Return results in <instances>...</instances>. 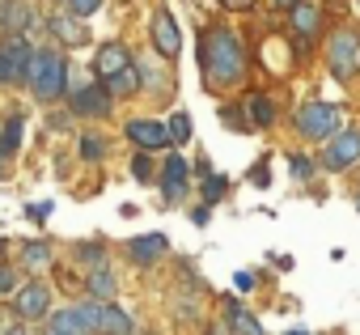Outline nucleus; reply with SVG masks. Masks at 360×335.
<instances>
[{
	"instance_id": "nucleus-1",
	"label": "nucleus",
	"mask_w": 360,
	"mask_h": 335,
	"mask_svg": "<svg viewBox=\"0 0 360 335\" xmlns=\"http://www.w3.org/2000/svg\"><path fill=\"white\" fill-rule=\"evenodd\" d=\"M246 43L229 26H208L200 30V72L208 89H233L246 77Z\"/></svg>"
},
{
	"instance_id": "nucleus-2",
	"label": "nucleus",
	"mask_w": 360,
	"mask_h": 335,
	"mask_svg": "<svg viewBox=\"0 0 360 335\" xmlns=\"http://www.w3.org/2000/svg\"><path fill=\"white\" fill-rule=\"evenodd\" d=\"M30 89L39 102H56L68 89V60L56 47H34V68H30Z\"/></svg>"
},
{
	"instance_id": "nucleus-3",
	"label": "nucleus",
	"mask_w": 360,
	"mask_h": 335,
	"mask_svg": "<svg viewBox=\"0 0 360 335\" xmlns=\"http://www.w3.org/2000/svg\"><path fill=\"white\" fill-rule=\"evenodd\" d=\"M292 123H297V132H301L305 140H335L343 115H339V106H330V102H305V106H297Z\"/></svg>"
},
{
	"instance_id": "nucleus-4",
	"label": "nucleus",
	"mask_w": 360,
	"mask_h": 335,
	"mask_svg": "<svg viewBox=\"0 0 360 335\" xmlns=\"http://www.w3.org/2000/svg\"><path fill=\"white\" fill-rule=\"evenodd\" d=\"M326 64H330V77H339V81H347V77L360 68V34H356L352 26H343V30L330 34V43H326Z\"/></svg>"
},
{
	"instance_id": "nucleus-5",
	"label": "nucleus",
	"mask_w": 360,
	"mask_h": 335,
	"mask_svg": "<svg viewBox=\"0 0 360 335\" xmlns=\"http://www.w3.org/2000/svg\"><path fill=\"white\" fill-rule=\"evenodd\" d=\"M356 161H360V127H339V136L326 140L322 165H326L330 175H339V170H352Z\"/></svg>"
},
{
	"instance_id": "nucleus-6",
	"label": "nucleus",
	"mask_w": 360,
	"mask_h": 335,
	"mask_svg": "<svg viewBox=\"0 0 360 335\" xmlns=\"http://www.w3.org/2000/svg\"><path fill=\"white\" fill-rule=\"evenodd\" d=\"M13 314H18L22 322H39V318H47V314H51V289H47L43 280L22 284V289L13 293Z\"/></svg>"
},
{
	"instance_id": "nucleus-7",
	"label": "nucleus",
	"mask_w": 360,
	"mask_h": 335,
	"mask_svg": "<svg viewBox=\"0 0 360 335\" xmlns=\"http://www.w3.org/2000/svg\"><path fill=\"white\" fill-rule=\"evenodd\" d=\"M148 30H153V47H157V56H161V60H178V51H183V30H178L174 13H169V9H157Z\"/></svg>"
},
{
	"instance_id": "nucleus-8",
	"label": "nucleus",
	"mask_w": 360,
	"mask_h": 335,
	"mask_svg": "<svg viewBox=\"0 0 360 335\" xmlns=\"http://www.w3.org/2000/svg\"><path fill=\"white\" fill-rule=\"evenodd\" d=\"M131 64H136V60H131V51H127L123 43H102L98 56H94V77H98L102 85H110V81L123 77Z\"/></svg>"
},
{
	"instance_id": "nucleus-9",
	"label": "nucleus",
	"mask_w": 360,
	"mask_h": 335,
	"mask_svg": "<svg viewBox=\"0 0 360 335\" xmlns=\"http://www.w3.org/2000/svg\"><path fill=\"white\" fill-rule=\"evenodd\" d=\"M123 132H127V140H131L140 153H157V148H169V132H165V123H157V119H131Z\"/></svg>"
},
{
	"instance_id": "nucleus-10",
	"label": "nucleus",
	"mask_w": 360,
	"mask_h": 335,
	"mask_svg": "<svg viewBox=\"0 0 360 335\" xmlns=\"http://www.w3.org/2000/svg\"><path fill=\"white\" fill-rule=\"evenodd\" d=\"M127 255H131L136 267H157L169 255V238L165 234H140V238L127 242Z\"/></svg>"
},
{
	"instance_id": "nucleus-11",
	"label": "nucleus",
	"mask_w": 360,
	"mask_h": 335,
	"mask_svg": "<svg viewBox=\"0 0 360 335\" xmlns=\"http://www.w3.org/2000/svg\"><path fill=\"white\" fill-rule=\"evenodd\" d=\"M68 106H72L77 115H89V119H98V115H106V110L115 106V98H110V89H106L102 81H94V85H85V89H77Z\"/></svg>"
},
{
	"instance_id": "nucleus-12",
	"label": "nucleus",
	"mask_w": 360,
	"mask_h": 335,
	"mask_svg": "<svg viewBox=\"0 0 360 335\" xmlns=\"http://www.w3.org/2000/svg\"><path fill=\"white\" fill-rule=\"evenodd\" d=\"M0 51L9 56V64H13V81L18 85H30V68H34V47L18 34V39H5L0 43Z\"/></svg>"
},
{
	"instance_id": "nucleus-13",
	"label": "nucleus",
	"mask_w": 360,
	"mask_h": 335,
	"mask_svg": "<svg viewBox=\"0 0 360 335\" xmlns=\"http://www.w3.org/2000/svg\"><path fill=\"white\" fill-rule=\"evenodd\" d=\"M98 335H136V322L127 310L106 301V305H98Z\"/></svg>"
},
{
	"instance_id": "nucleus-14",
	"label": "nucleus",
	"mask_w": 360,
	"mask_h": 335,
	"mask_svg": "<svg viewBox=\"0 0 360 335\" xmlns=\"http://www.w3.org/2000/svg\"><path fill=\"white\" fill-rule=\"evenodd\" d=\"M51 34L60 39V43H68V47H81V43H89V30H85V22L81 18H68V13H56L51 22Z\"/></svg>"
},
{
	"instance_id": "nucleus-15",
	"label": "nucleus",
	"mask_w": 360,
	"mask_h": 335,
	"mask_svg": "<svg viewBox=\"0 0 360 335\" xmlns=\"http://www.w3.org/2000/svg\"><path fill=\"white\" fill-rule=\"evenodd\" d=\"M47 335H89L77 305H64V310H51L47 314Z\"/></svg>"
},
{
	"instance_id": "nucleus-16",
	"label": "nucleus",
	"mask_w": 360,
	"mask_h": 335,
	"mask_svg": "<svg viewBox=\"0 0 360 335\" xmlns=\"http://www.w3.org/2000/svg\"><path fill=\"white\" fill-rule=\"evenodd\" d=\"M288 22H292V30H297L301 39H314L318 26H322V13H318V5H305V0H297V5L288 9Z\"/></svg>"
},
{
	"instance_id": "nucleus-17",
	"label": "nucleus",
	"mask_w": 360,
	"mask_h": 335,
	"mask_svg": "<svg viewBox=\"0 0 360 335\" xmlns=\"http://www.w3.org/2000/svg\"><path fill=\"white\" fill-rule=\"evenodd\" d=\"M85 284H89V301H98V305L115 301V289H119V284H115V272H110L106 263H102V267H94Z\"/></svg>"
},
{
	"instance_id": "nucleus-18",
	"label": "nucleus",
	"mask_w": 360,
	"mask_h": 335,
	"mask_svg": "<svg viewBox=\"0 0 360 335\" xmlns=\"http://www.w3.org/2000/svg\"><path fill=\"white\" fill-rule=\"evenodd\" d=\"M246 110H250V127H271L276 123V102L267 94H250L246 98Z\"/></svg>"
},
{
	"instance_id": "nucleus-19",
	"label": "nucleus",
	"mask_w": 360,
	"mask_h": 335,
	"mask_svg": "<svg viewBox=\"0 0 360 335\" xmlns=\"http://www.w3.org/2000/svg\"><path fill=\"white\" fill-rule=\"evenodd\" d=\"M229 327L238 331V335H263V327H259V318L246 310V305H238V301H229Z\"/></svg>"
},
{
	"instance_id": "nucleus-20",
	"label": "nucleus",
	"mask_w": 360,
	"mask_h": 335,
	"mask_svg": "<svg viewBox=\"0 0 360 335\" xmlns=\"http://www.w3.org/2000/svg\"><path fill=\"white\" fill-rule=\"evenodd\" d=\"M22 267H30V272L51 267V246H47V242H26V246H22Z\"/></svg>"
},
{
	"instance_id": "nucleus-21",
	"label": "nucleus",
	"mask_w": 360,
	"mask_h": 335,
	"mask_svg": "<svg viewBox=\"0 0 360 335\" xmlns=\"http://www.w3.org/2000/svg\"><path fill=\"white\" fill-rule=\"evenodd\" d=\"M271 56H276V60H284V68L292 72V64H297V51H292V47H288V43H284L280 34L263 39V60H271Z\"/></svg>"
},
{
	"instance_id": "nucleus-22",
	"label": "nucleus",
	"mask_w": 360,
	"mask_h": 335,
	"mask_svg": "<svg viewBox=\"0 0 360 335\" xmlns=\"http://www.w3.org/2000/svg\"><path fill=\"white\" fill-rule=\"evenodd\" d=\"M187 170L191 165L183 161V153H169L165 165H161V183H187Z\"/></svg>"
},
{
	"instance_id": "nucleus-23",
	"label": "nucleus",
	"mask_w": 360,
	"mask_h": 335,
	"mask_svg": "<svg viewBox=\"0 0 360 335\" xmlns=\"http://www.w3.org/2000/svg\"><path fill=\"white\" fill-rule=\"evenodd\" d=\"M165 132H169V144H187V140H191V115L178 110V115L165 123Z\"/></svg>"
},
{
	"instance_id": "nucleus-24",
	"label": "nucleus",
	"mask_w": 360,
	"mask_h": 335,
	"mask_svg": "<svg viewBox=\"0 0 360 335\" xmlns=\"http://www.w3.org/2000/svg\"><path fill=\"white\" fill-rule=\"evenodd\" d=\"M106 89H110V98H115V94H131V89H140V64H131V68H127L123 77H115Z\"/></svg>"
},
{
	"instance_id": "nucleus-25",
	"label": "nucleus",
	"mask_w": 360,
	"mask_h": 335,
	"mask_svg": "<svg viewBox=\"0 0 360 335\" xmlns=\"http://www.w3.org/2000/svg\"><path fill=\"white\" fill-rule=\"evenodd\" d=\"M22 127H26L22 119H9V123H5V136H0V153H5V157L18 153V144H22Z\"/></svg>"
},
{
	"instance_id": "nucleus-26",
	"label": "nucleus",
	"mask_w": 360,
	"mask_h": 335,
	"mask_svg": "<svg viewBox=\"0 0 360 335\" xmlns=\"http://www.w3.org/2000/svg\"><path fill=\"white\" fill-rule=\"evenodd\" d=\"M77 259H81V263H89V272H94V267H102L106 246H102V242H85V246H77Z\"/></svg>"
},
{
	"instance_id": "nucleus-27",
	"label": "nucleus",
	"mask_w": 360,
	"mask_h": 335,
	"mask_svg": "<svg viewBox=\"0 0 360 335\" xmlns=\"http://www.w3.org/2000/svg\"><path fill=\"white\" fill-rule=\"evenodd\" d=\"M225 187H229V179H225V175H208V179H204V200H208V208L225 196Z\"/></svg>"
},
{
	"instance_id": "nucleus-28",
	"label": "nucleus",
	"mask_w": 360,
	"mask_h": 335,
	"mask_svg": "<svg viewBox=\"0 0 360 335\" xmlns=\"http://www.w3.org/2000/svg\"><path fill=\"white\" fill-rule=\"evenodd\" d=\"M131 179L136 183H153V161H148V153H136L131 157Z\"/></svg>"
},
{
	"instance_id": "nucleus-29",
	"label": "nucleus",
	"mask_w": 360,
	"mask_h": 335,
	"mask_svg": "<svg viewBox=\"0 0 360 335\" xmlns=\"http://www.w3.org/2000/svg\"><path fill=\"white\" fill-rule=\"evenodd\" d=\"M288 165H292V179H305V183L314 179V161H309L305 153H292V157H288Z\"/></svg>"
},
{
	"instance_id": "nucleus-30",
	"label": "nucleus",
	"mask_w": 360,
	"mask_h": 335,
	"mask_svg": "<svg viewBox=\"0 0 360 335\" xmlns=\"http://www.w3.org/2000/svg\"><path fill=\"white\" fill-rule=\"evenodd\" d=\"M98 9H102V0H68V13H72V18H81V22H85V18H94Z\"/></svg>"
},
{
	"instance_id": "nucleus-31",
	"label": "nucleus",
	"mask_w": 360,
	"mask_h": 335,
	"mask_svg": "<svg viewBox=\"0 0 360 335\" xmlns=\"http://www.w3.org/2000/svg\"><path fill=\"white\" fill-rule=\"evenodd\" d=\"M102 153H106V144H102L98 136H85V140H81V157H85V161H98Z\"/></svg>"
},
{
	"instance_id": "nucleus-32",
	"label": "nucleus",
	"mask_w": 360,
	"mask_h": 335,
	"mask_svg": "<svg viewBox=\"0 0 360 335\" xmlns=\"http://www.w3.org/2000/svg\"><path fill=\"white\" fill-rule=\"evenodd\" d=\"M161 191H165L169 204H183L187 200V183H161Z\"/></svg>"
},
{
	"instance_id": "nucleus-33",
	"label": "nucleus",
	"mask_w": 360,
	"mask_h": 335,
	"mask_svg": "<svg viewBox=\"0 0 360 335\" xmlns=\"http://www.w3.org/2000/svg\"><path fill=\"white\" fill-rule=\"evenodd\" d=\"M0 293H18V276H13V267H5V263H0Z\"/></svg>"
},
{
	"instance_id": "nucleus-34",
	"label": "nucleus",
	"mask_w": 360,
	"mask_h": 335,
	"mask_svg": "<svg viewBox=\"0 0 360 335\" xmlns=\"http://www.w3.org/2000/svg\"><path fill=\"white\" fill-rule=\"evenodd\" d=\"M221 115H225V123H229V127H233V123H238V132H246V127H250V123H246V119H242V110H233V106H225V110H221Z\"/></svg>"
},
{
	"instance_id": "nucleus-35",
	"label": "nucleus",
	"mask_w": 360,
	"mask_h": 335,
	"mask_svg": "<svg viewBox=\"0 0 360 335\" xmlns=\"http://www.w3.org/2000/svg\"><path fill=\"white\" fill-rule=\"evenodd\" d=\"M0 85H13V64H9L5 51H0Z\"/></svg>"
},
{
	"instance_id": "nucleus-36",
	"label": "nucleus",
	"mask_w": 360,
	"mask_h": 335,
	"mask_svg": "<svg viewBox=\"0 0 360 335\" xmlns=\"http://www.w3.org/2000/svg\"><path fill=\"white\" fill-rule=\"evenodd\" d=\"M233 289L250 293V289H255V276H250V272H238V276H233Z\"/></svg>"
},
{
	"instance_id": "nucleus-37",
	"label": "nucleus",
	"mask_w": 360,
	"mask_h": 335,
	"mask_svg": "<svg viewBox=\"0 0 360 335\" xmlns=\"http://www.w3.org/2000/svg\"><path fill=\"white\" fill-rule=\"evenodd\" d=\"M191 221H195V225H200V229H204V225H208V221H212V208H208V204H204V208H195V213H191Z\"/></svg>"
},
{
	"instance_id": "nucleus-38",
	"label": "nucleus",
	"mask_w": 360,
	"mask_h": 335,
	"mask_svg": "<svg viewBox=\"0 0 360 335\" xmlns=\"http://www.w3.org/2000/svg\"><path fill=\"white\" fill-rule=\"evenodd\" d=\"M221 5H225V9H250L255 0H221Z\"/></svg>"
},
{
	"instance_id": "nucleus-39",
	"label": "nucleus",
	"mask_w": 360,
	"mask_h": 335,
	"mask_svg": "<svg viewBox=\"0 0 360 335\" xmlns=\"http://www.w3.org/2000/svg\"><path fill=\"white\" fill-rule=\"evenodd\" d=\"M5 335H30V327H13V331H5Z\"/></svg>"
},
{
	"instance_id": "nucleus-40",
	"label": "nucleus",
	"mask_w": 360,
	"mask_h": 335,
	"mask_svg": "<svg viewBox=\"0 0 360 335\" xmlns=\"http://www.w3.org/2000/svg\"><path fill=\"white\" fill-rule=\"evenodd\" d=\"M271 5H280V9H292V5H297V0H271Z\"/></svg>"
},
{
	"instance_id": "nucleus-41",
	"label": "nucleus",
	"mask_w": 360,
	"mask_h": 335,
	"mask_svg": "<svg viewBox=\"0 0 360 335\" xmlns=\"http://www.w3.org/2000/svg\"><path fill=\"white\" fill-rule=\"evenodd\" d=\"M0 175H5V153H0Z\"/></svg>"
},
{
	"instance_id": "nucleus-42",
	"label": "nucleus",
	"mask_w": 360,
	"mask_h": 335,
	"mask_svg": "<svg viewBox=\"0 0 360 335\" xmlns=\"http://www.w3.org/2000/svg\"><path fill=\"white\" fill-rule=\"evenodd\" d=\"M288 335H309V331H288Z\"/></svg>"
},
{
	"instance_id": "nucleus-43",
	"label": "nucleus",
	"mask_w": 360,
	"mask_h": 335,
	"mask_svg": "<svg viewBox=\"0 0 360 335\" xmlns=\"http://www.w3.org/2000/svg\"><path fill=\"white\" fill-rule=\"evenodd\" d=\"M356 208H360V196H356Z\"/></svg>"
}]
</instances>
